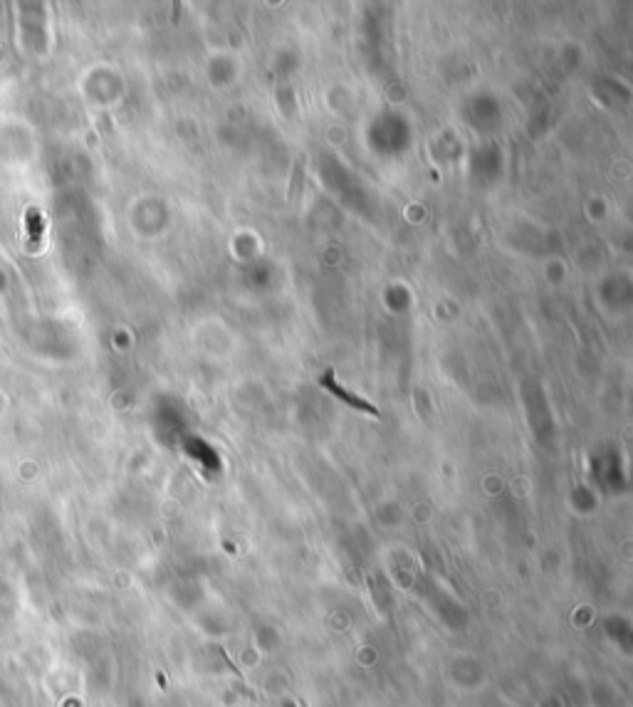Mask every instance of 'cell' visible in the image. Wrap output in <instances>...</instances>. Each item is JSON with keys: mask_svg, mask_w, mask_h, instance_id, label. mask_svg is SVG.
<instances>
[{"mask_svg": "<svg viewBox=\"0 0 633 707\" xmlns=\"http://www.w3.org/2000/svg\"><path fill=\"white\" fill-rule=\"evenodd\" d=\"M322 386H324V388H327V391H330V393H334L336 398H342V401H347V404L351 406V408H356V410H364V413H369V416H376V418H379V410H376L374 406H371V404H367V401H364V398L354 396V393H349L347 388H344V386H339V384H336V381H334V376H332V373H327V376H324V379H322Z\"/></svg>", "mask_w": 633, "mask_h": 707, "instance_id": "1", "label": "cell"}, {"mask_svg": "<svg viewBox=\"0 0 633 707\" xmlns=\"http://www.w3.org/2000/svg\"><path fill=\"white\" fill-rule=\"evenodd\" d=\"M285 707H297V705H295V702H292V700H287V702H285Z\"/></svg>", "mask_w": 633, "mask_h": 707, "instance_id": "2", "label": "cell"}]
</instances>
